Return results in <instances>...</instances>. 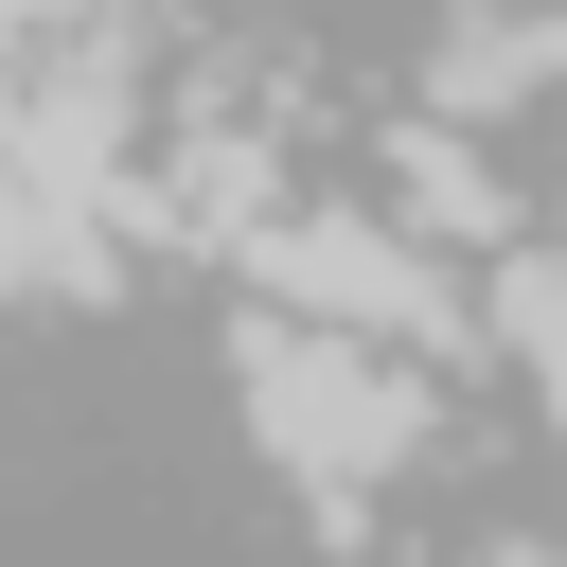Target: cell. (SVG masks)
I'll list each match as a JSON object with an SVG mask.
<instances>
[{
    "instance_id": "obj_1",
    "label": "cell",
    "mask_w": 567,
    "mask_h": 567,
    "mask_svg": "<svg viewBox=\"0 0 567 567\" xmlns=\"http://www.w3.org/2000/svg\"><path fill=\"white\" fill-rule=\"evenodd\" d=\"M248 425H266V461L319 478L337 514L425 461V408L372 372V337H319V319H266V337H248Z\"/></svg>"
},
{
    "instance_id": "obj_5",
    "label": "cell",
    "mask_w": 567,
    "mask_h": 567,
    "mask_svg": "<svg viewBox=\"0 0 567 567\" xmlns=\"http://www.w3.org/2000/svg\"><path fill=\"white\" fill-rule=\"evenodd\" d=\"M549 71H567V18H496V35L443 53V106H496V89H549Z\"/></svg>"
},
{
    "instance_id": "obj_9",
    "label": "cell",
    "mask_w": 567,
    "mask_h": 567,
    "mask_svg": "<svg viewBox=\"0 0 567 567\" xmlns=\"http://www.w3.org/2000/svg\"><path fill=\"white\" fill-rule=\"evenodd\" d=\"M18 18H35V0H18Z\"/></svg>"
},
{
    "instance_id": "obj_4",
    "label": "cell",
    "mask_w": 567,
    "mask_h": 567,
    "mask_svg": "<svg viewBox=\"0 0 567 567\" xmlns=\"http://www.w3.org/2000/svg\"><path fill=\"white\" fill-rule=\"evenodd\" d=\"M71 284H106V213H71L53 177L0 159V301H71Z\"/></svg>"
},
{
    "instance_id": "obj_2",
    "label": "cell",
    "mask_w": 567,
    "mask_h": 567,
    "mask_svg": "<svg viewBox=\"0 0 567 567\" xmlns=\"http://www.w3.org/2000/svg\"><path fill=\"white\" fill-rule=\"evenodd\" d=\"M248 284H266L284 319H319V337H443V319H461V284H443L425 248H390L372 213H266V230H248Z\"/></svg>"
},
{
    "instance_id": "obj_3",
    "label": "cell",
    "mask_w": 567,
    "mask_h": 567,
    "mask_svg": "<svg viewBox=\"0 0 567 567\" xmlns=\"http://www.w3.org/2000/svg\"><path fill=\"white\" fill-rule=\"evenodd\" d=\"M0 159H18V177H53L71 213H106V177H124V89H106V71L18 89V106H0Z\"/></svg>"
},
{
    "instance_id": "obj_8",
    "label": "cell",
    "mask_w": 567,
    "mask_h": 567,
    "mask_svg": "<svg viewBox=\"0 0 567 567\" xmlns=\"http://www.w3.org/2000/svg\"><path fill=\"white\" fill-rule=\"evenodd\" d=\"M549 408H567V372H549Z\"/></svg>"
},
{
    "instance_id": "obj_6",
    "label": "cell",
    "mask_w": 567,
    "mask_h": 567,
    "mask_svg": "<svg viewBox=\"0 0 567 567\" xmlns=\"http://www.w3.org/2000/svg\"><path fill=\"white\" fill-rule=\"evenodd\" d=\"M408 213H425V230H496V159H478L461 124H425V142H408Z\"/></svg>"
},
{
    "instance_id": "obj_7",
    "label": "cell",
    "mask_w": 567,
    "mask_h": 567,
    "mask_svg": "<svg viewBox=\"0 0 567 567\" xmlns=\"http://www.w3.org/2000/svg\"><path fill=\"white\" fill-rule=\"evenodd\" d=\"M496 567H549V549H496Z\"/></svg>"
}]
</instances>
